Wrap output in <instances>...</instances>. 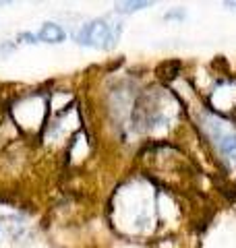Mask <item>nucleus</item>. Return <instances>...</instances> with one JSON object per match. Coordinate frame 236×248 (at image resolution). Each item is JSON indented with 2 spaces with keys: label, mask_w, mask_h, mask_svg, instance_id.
I'll return each mask as SVG.
<instances>
[{
  "label": "nucleus",
  "mask_w": 236,
  "mask_h": 248,
  "mask_svg": "<svg viewBox=\"0 0 236 248\" xmlns=\"http://www.w3.org/2000/svg\"><path fill=\"white\" fill-rule=\"evenodd\" d=\"M67 40L65 29L56 23H44L37 31V42H46V44H62Z\"/></svg>",
  "instance_id": "obj_2"
},
{
  "label": "nucleus",
  "mask_w": 236,
  "mask_h": 248,
  "mask_svg": "<svg viewBox=\"0 0 236 248\" xmlns=\"http://www.w3.org/2000/svg\"><path fill=\"white\" fill-rule=\"evenodd\" d=\"M145 6H149V2H120V4H116V11L118 13H135L139 9H145Z\"/></svg>",
  "instance_id": "obj_3"
},
{
  "label": "nucleus",
  "mask_w": 236,
  "mask_h": 248,
  "mask_svg": "<svg viewBox=\"0 0 236 248\" xmlns=\"http://www.w3.org/2000/svg\"><path fill=\"white\" fill-rule=\"evenodd\" d=\"M19 40H21V42H25V44H35V42H37V35H31V33H21V35H19Z\"/></svg>",
  "instance_id": "obj_4"
},
{
  "label": "nucleus",
  "mask_w": 236,
  "mask_h": 248,
  "mask_svg": "<svg viewBox=\"0 0 236 248\" xmlns=\"http://www.w3.org/2000/svg\"><path fill=\"white\" fill-rule=\"evenodd\" d=\"M120 33H122V23L110 19H93L77 31L75 42L81 46H89V48L110 50L116 46Z\"/></svg>",
  "instance_id": "obj_1"
}]
</instances>
